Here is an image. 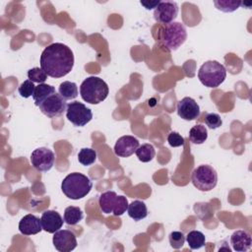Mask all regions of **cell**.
Wrapping results in <instances>:
<instances>
[{"instance_id": "cell-21", "label": "cell", "mask_w": 252, "mask_h": 252, "mask_svg": "<svg viewBox=\"0 0 252 252\" xmlns=\"http://www.w3.org/2000/svg\"><path fill=\"white\" fill-rule=\"evenodd\" d=\"M83 212L79 207H74L70 206L67 207L64 211V222H66L69 225H75L77 224L80 220H83Z\"/></svg>"}, {"instance_id": "cell-11", "label": "cell", "mask_w": 252, "mask_h": 252, "mask_svg": "<svg viewBox=\"0 0 252 252\" xmlns=\"http://www.w3.org/2000/svg\"><path fill=\"white\" fill-rule=\"evenodd\" d=\"M53 245L59 252H70L77 247V239L75 234L68 229L58 230L52 238Z\"/></svg>"}, {"instance_id": "cell-14", "label": "cell", "mask_w": 252, "mask_h": 252, "mask_svg": "<svg viewBox=\"0 0 252 252\" xmlns=\"http://www.w3.org/2000/svg\"><path fill=\"white\" fill-rule=\"evenodd\" d=\"M40 220L43 230L48 233H55L56 231H58L62 227L64 222V219H62L59 213L53 210H47L43 212Z\"/></svg>"}, {"instance_id": "cell-17", "label": "cell", "mask_w": 252, "mask_h": 252, "mask_svg": "<svg viewBox=\"0 0 252 252\" xmlns=\"http://www.w3.org/2000/svg\"><path fill=\"white\" fill-rule=\"evenodd\" d=\"M127 212L128 216L136 221L142 220L148 216L147 206L144 202L140 200H135L131 204H129Z\"/></svg>"}, {"instance_id": "cell-10", "label": "cell", "mask_w": 252, "mask_h": 252, "mask_svg": "<svg viewBox=\"0 0 252 252\" xmlns=\"http://www.w3.org/2000/svg\"><path fill=\"white\" fill-rule=\"evenodd\" d=\"M178 14V5L174 1H160L154 11L155 20L163 25L172 23Z\"/></svg>"}, {"instance_id": "cell-27", "label": "cell", "mask_w": 252, "mask_h": 252, "mask_svg": "<svg viewBox=\"0 0 252 252\" xmlns=\"http://www.w3.org/2000/svg\"><path fill=\"white\" fill-rule=\"evenodd\" d=\"M28 78L33 83L43 84L47 79V74L41 68L34 67L28 71Z\"/></svg>"}, {"instance_id": "cell-13", "label": "cell", "mask_w": 252, "mask_h": 252, "mask_svg": "<svg viewBox=\"0 0 252 252\" xmlns=\"http://www.w3.org/2000/svg\"><path fill=\"white\" fill-rule=\"evenodd\" d=\"M139 148V141L137 138L126 135L120 137L114 145V153L121 158H128L132 156Z\"/></svg>"}, {"instance_id": "cell-20", "label": "cell", "mask_w": 252, "mask_h": 252, "mask_svg": "<svg viewBox=\"0 0 252 252\" xmlns=\"http://www.w3.org/2000/svg\"><path fill=\"white\" fill-rule=\"evenodd\" d=\"M208 139V130L202 124L193 126L189 131V140L196 145H201Z\"/></svg>"}, {"instance_id": "cell-33", "label": "cell", "mask_w": 252, "mask_h": 252, "mask_svg": "<svg viewBox=\"0 0 252 252\" xmlns=\"http://www.w3.org/2000/svg\"><path fill=\"white\" fill-rule=\"evenodd\" d=\"M160 1H141V5L144 6L147 10H152L156 9L157 6L159 4Z\"/></svg>"}, {"instance_id": "cell-28", "label": "cell", "mask_w": 252, "mask_h": 252, "mask_svg": "<svg viewBox=\"0 0 252 252\" xmlns=\"http://www.w3.org/2000/svg\"><path fill=\"white\" fill-rule=\"evenodd\" d=\"M185 235L181 231H171L168 235L169 244L173 249H180L185 242Z\"/></svg>"}, {"instance_id": "cell-15", "label": "cell", "mask_w": 252, "mask_h": 252, "mask_svg": "<svg viewBox=\"0 0 252 252\" xmlns=\"http://www.w3.org/2000/svg\"><path fill=\"white\" fill-rule=\"evenodd\" d=\"M42 229L41 220L32 214L24 216L19 221V230L24 235H34Z\"/></svg>"}, {"instance_id": "cell-25", "label": "cell", "mask_w": 252, "mask_h": 252, "mask_svg": "<svg viewBox=\"0 0 252 252\" xmlns=\"http://www.w3.org/2000/svg\"><path fill=\"white\" fill-rule=\"evenodd\" d=\"M96 159V153L91 148H83L78 154V160L81 164L88 166L93 164Z\"/></svg>"}, {"instance_id": "cell-22", "label": "cell", "mask_w": 252, "mask_h": 252, "mask_svg": "<svg viewBox=\"0 0 252 252\" xmlns=\"http://www.w3.org/2000/svg\"><path fill=\"white\" fill-rule=\"evenodd\" d=\"M58 93L65 100L74 99L78 96V87L73 82L65 81L60 84Z\"/></svg>"}, {"instance_id": "cell-6", "label": "cell", "mask_w": 252, "mask_h": 252, "mask_svg": "<svg viewBox=\"0 0 252 252\" xmlns=\"http://www.w3.org/2000/svg\"><path fill=\"white\" fill-rule=\"evenodd\" d=\"M191 181L198 190L208 192L217 186L218 173L213 166L202 164L193 170Z\"/></svg>"}, {"instance_id": "cell-1", "label": "cell", "mask_w": 252, "mask_h": 252, "mask_svg": "<svg viewBox=\"0 0 252 252\" xmlns=\"http://www.w3.org/2000/svg\"><path fill=\"white\" fill-rule=\"evenodd\" d=\"M40 68L51 78H61L71 72L74 54L69 46L54 42L45 47L40 55Z\"/></svg>"}, {"instance_id": "cell-32", "label": "cell", "mask_w": 252, "mask_h": 252, "mask_svg": "<svg viewBox=\"0 0 252 252\" xmlns=\"http://www.w3.org/2000/svg\"><path fill=\"white\" fill-rule=\"evenodd\" d=\"M167 142L173 148L181 147L184 145V138L179 133L172 131L167 136Z\"/></svg>"}, {"instance_id": "cell-23", "label": "cell", "mask_w": 252, "mask_h": 252, "mask_svg": "<svg viewBox=\"0 0 252 252\" xmlns=\"http://www.w3.org/2000/svg\"><path fill=\"white\" fill-rule=\"evenodd\" d=\"M189 245V247L192 250H196V249H200L205 245L206 242V237L205 235L199 231V230H191L190 232H188V234L186 235V239H185Z\"/></svg>"}, {"instance_id": "cell-31", "label": "cell", "mask_w": 252, "mask_h": 252, "mask_svg": "<svg viewBox=\"0 0 252 252\" xmlns=\"http://www.w3.org/2000/svg\"><path fill=\"white\" fill-rule=\"evenodd\" d=\"M205 124L210 128V129H217L221 126L222 120L221 117L218 113H208L205 116Z\"/></svg>"}, {"instance_id": "cell-16", "label": "cell", "mask_w": 252, "mask_h": 252, "mask_svg": "<svg viewBox=\"0 0 252 252\" xmlns=\"http://www.w3.org/2000/svg\"><path fill=\"white\" fill-rule=\"evenodd\" d=\"M230 244L232 249L237 252L247 251L251 248V235L246 230H236L230 236Z\"/></svg>"}, {"instance_id": "cell-12", "label": "cell", "mask_w": 252, "mask_h": 252, "mask_svg": "<svg viewBox=\"0 0 252 252\" xmlns=\"http://www.w3.org/2000/svg\"><path fill=\"white\" fill-rule=\"evenodd\" d=\"M177 114L180 118L191 121L195 120L200 115V106L197 101L189 96H185L177 103Z\"/></svg>"}, {"instance_id": "cell-24", "label": "cell", "mask_w": 252, "mask_h": 252, "mask_svg": "<svg viewBox=\"0 0 252 252\" xmlns=\"http://www.w3.org/2000/svg\"><path fill=\"white\" fill-rule=\"evenodd\" d=\"M135 153L139 160L142 162H149L156 156L155 148L151 144H143L142 146H139Z\"/></svg>"}, {"instance_id": "cell-18", "label": "cell", "mask_w": 252, "mask_h": 252, "mask_svg": "<svg viewBox=\"0 0 252 252\" xmlns=\"http://www.w3.org/2000/svg\"><path fill=\"white\" fill-rule=\"evenodd\" d=\"M117 194L114 191H106L100 194L98 199V205L100 211L104 214H110L113 212V208L116 202Z\"/></svg>"}, {"instance_id": "cell-8", "label": "cell", "mask_w": 252, "mask_h": 252, "mask_svg": "<svg viewBox=\"0 0 252 252\" xmlns=\"http://www.w3.org/2000/svg\"><path fill=\"white\" fill-rule=\"evenodd\" d=\"M39 110L47 117H57L60 116L66 109V100L59 94V93H54L48 97H46L39 105Z\"/></svg>"}, {"instance_id": "cell-19", "label": "cell", "mask_w": 252, "mask_h": 252, "mask_svg": "<svg viewBox=\"0 0 252 252\" xmlns=\"http://www.w3.org/2000/svg\"><path fill=\"white\" fill-rule=\"evenodd\" d=\"M56 93L55 88L51 85H47V84H38V86L35 87L32 98L34 101V104L36 106H38L46 97H48L49 95H51L52 94Z\"/></svg>"}, {"instance_id": "cell-5", "label": "cell", "mask_w": 252, "mask_h": 252, "mask_svg": "<svg viewBox=\"0 0 252 252\" xmlns=\"http://www.w3.org/2000/svg\"><path fill=\"white\" fill-rule=\"evenodd\" d=\"M187 32L183 24L172 22L165 25L160 32V40L169 51L178 49L186 40Z\"/></svg>"}, {"instance_id": "cell-29", "label": "cell", "mask_w": 252, "mask_h": 252, "mask_svg": "<svg viewBox=\"0 0 252 252\" xmlns=\"http://www.w3.org/2000/svg\"><path fill=\"white\" fill-rule=\"evenodd\" d=\"M128 200L126 199L125 196H122V195H117V198H116V202H115V205H114V208H113V212L112 214L116 217H119V216H122L128 209Z\"/></svg>"}, {"instance_id": "cell-4", "label": "cell", "mask_w": 252, "mask_h": 252, "mask_svg": "<svg viewBox=\"0 0 252 252\" xmlns=\"http://www.w3.org/2000/svg\"><path fill=\"white\" fill-rule=\"evenodd\" d=\"M226 70L222 64L216 60L206 61L198 71L200 82L207 88H218L223 83Z\"/></svg>"}, {"instance_id": "cell-26", "label": "cell", "mask_w": 252, "mask_h": 252, "mask_svg": "<svg viewBox=\"0 0 252 252\" xmlns=\"http://www.w3.org/2000/svg\"><path fill=\"white\" fill-rule=\"evenodd\" d=\"M214 4L218 10L224 13H231L241 6L240 1L233 0H216L214 1Z\"/></svg>"}, {"instance_id": "cell-30", "label": "cell", "mask_w": 252, "mask_h": 252, "mask_svg": "<svg viewBox=\"0 0 252 252\" xmlns=\"http://www.w3.org/2000/svg\"><path fill=\"white\" fill-rule=\"evenodd\" d=\"M34 90H35V86L33 85V82H32L31 80H26L20 85L18 92L22 97L28 98L33 95Z\"/></svg>"}, {"instance_id": "cell-3", "label": "cell", "mask_w": 252, "mask_h": 252, "mask_svg": "<svg viewBox=\"0 0 252 252\" xmlns=\"http://www.w3.org/2000/svg\"><path fill=\"white\" fill-rule=\"evenodd\" d=\"M109 89L107 84L100 78L91 76L85 79L80 86V94L88 103L98 104L108 95Z\"/></svg>"}, {"instance_id": "cell-9", "label": "cell", "mask_w": 252, "mask_h": 252, "mask_svg": "<svg viewBox=\"0 0 252 252\" xmlns=\"http://www.w3.org/2000/svg\"><path fill=\"white\" fill-rule=\"evenodd\" d=\"M55 160V156L51 150L45 147H40L35 150L31 155L32 165L41 172L48 171L52 168Z\"/></svg>"}, {"instance_id": "cell-7", "label": "cell", "mask_w": 252, "mask_h": 252, "mask_svg": "<svg viewBox=\"0 0 252 252\" xmlns=\"http://www.w3.org/2000/svg\"><path fill=\"white\" fill-rule=\"evenodd\" d=\"M66 117L74 126L83 127L92 120L93 112L84 103L73 101L67 104Z\"/></svg>"}, {"instance_id": "cell-2", "label": "cell", "mask_w": 252, "mask_h": 252, "mask_svg": "<svg viewBox=\"0 0 252 252\" xmlns=\"http://www.w3.org/2000/svg\"><path fill=\"white\" fill-rule=\"evenodd\" d=\"M91 179L83 173L73 172L68 174L61 183L63 194L72 200H79L86 197L92 190Z\"/></svg>"}]
</instances>
